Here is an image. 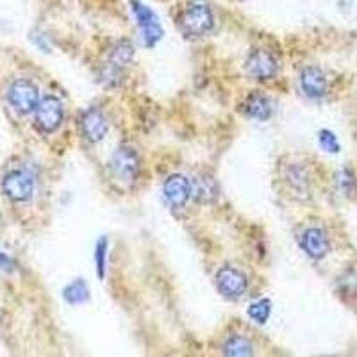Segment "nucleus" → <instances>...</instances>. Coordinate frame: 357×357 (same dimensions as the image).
<instances>
[{
	"instance_id": "obj_1",
	"label": "nucleus",
	"mask_w": 357,
	"mask_h": 357,
	"mask_svg": "<svg viewBox=\"0 0 357 357\" xmlns=\"http://www.w3.org/2000/svg\"><path fill=\"white\" fill-rule=\"evenodd\" d=\"M215 25L211 8L204 2L190 4L181 15V29L186 36H204Z\"/></svg>"
},
{
	"instance_id": "obj_2",
	"label": "nucleus",
	"mask_w": 357,
	"mask_h": 357,
	"mask_svg": "<svg viewBox=\"0 0 357 357\" xmlns=\"http://www.w3.org/2000/svg\"><path fill=\"white\" fill-rule=\"evenodd\" d=\"M8 102L18 114H29L36 111L40 104V93L33 81L29 79H18L11 82L8 89Z\"/></svg>"
},
{
	"instance_id": "obj_3",
	"label": "nucleus",
	"mask_w": 357,
	"mask_h": 357,
	"mask_svg": "<svg viewBox=\"0 0 357 357\" xmlns=\"http://www.w3.org/2000/svg\"><path fill=\"white\" fill-rule=\"evenodd\" d=\"M2 191L13 202H27L34 193V177L24 168L9 170L2 177Z\"/></svg>"
},
{
	"instance_id": "obj_4",
	"label": "nucleus",
	"mask_w": 357,
	"mask_h": 357,
	"mask_svg": "<svg viewBox=\"0 0 357 357\" xmlns=\"http://www.w3.org/2000/svg\"><path fill=\"white\" fill-rule=\"evenodd\" d=\"M130 8H132L134 18L138 22L143 45L149 47V49H152V47H155V43L162 38V29L161 25H159L155 13L152 11L149 6L142 4L139 0H132V2H130Z\"/></svg>"
},
{
	"instance_id": "obj_5",
	"label": "nucleus",
	"mask_w": 357,
	"mask_h": 357,
	"mask_svg": "<svg viewBox=\"0 0 357 357\" xmlns=\"http://www.w3.org/2000/svg\"><path fill=\"white\" fill-rule=\"evenodd\" d=\"M34 113H36L38 129L45 134H50L59 129V126L63 123L65 107H63V102L59 98L54 97V95H47V97L41 98Z\"/></svg>"
},
{
	"instance_id": "obj_6",
	"label": "nucleus",
	"mask_w": 357,
	"mask_h": 357,
	"mask_svg": "<svg viewBox=\"0 0 357 357\" xmlns=\"http://www.w3.org/2000/svg\"><path fill=\"white\" fill-rule=\"evenodd\" d=\"M216 288L225 298H241L248 288V279L241 270L231 266H222L216 272Z\"/></svg>"
},
{
	"instance_id": "obj_7",
	"label": "nucleus",
	"mask_w": 357,
	"mask_h": 357,
	"mask_svg": "<svg viewBox=\"0 0 357 357\" xmlns=\"http://www.w3.org/2000/svg\"><path fill=\"white\" fill-rule=\"evenodd\" d=\"M111 170L118 178H122L126 183H132L139 172V158L136 151L126 145L116 149L111 158Z\"/></svg>"
},
{
	"instance_id": "obj_8",
	"label": "nucleus",
	"mask_w": 357,
	"mask_h": 357,
	"mask_svg": "<svg viewBox=\"0 0 357 357\" xmlns=\"http://www.w3.org/2000/svg\"><path fill=\"white\" fill-rule=\"evenodd\" d=\"M247 73L256 81H270L279 72V63L275 56L268 50H254L247 59Z\"/></svg>"
},
{
	"instance_id": "obj_9",
	"label": "nucleus",
	"mask_w": 357,
	"mask_h": 357,
	"mask_svg": "<svg viewBox=\"0 0 357 357\" xmlns=\"http://www.w3.org/2000/svg\"><path fill=\"white\" fill-rule=\"evenodd\" d=\"M298 243L311 259H324L331 250L329 236L320 227L304 229L302 234L298 236Z\"/></svg>"
},
{
	"instance_id": "obj_10",
	"label": "nucleus",
	"mask_w": 357,
	"mask_h": 357,
	"mask_svg": "<svg viewBox=\"0 0 357 357\" xmlns=\"http://www.w3.org/2000/svg\"><path fill=\"white\" fill-rule=\"evenodd\" d=\"M81 130L89 143L102 142L107 134V120L104 113L97 107L86 109L81 116Z\"/></svg>"
},
{
	"instance_id": "obj_11",
	"label": "nucleus",
	"mask_w": 357,
	"mask_h": 357,
	"mask_svg": "<svg viewBox=\"0 0 357 357\" xmlns=\"http://www.w3.org/2000/svg\"><path fill=\"white\" fill-rule=\"evenodd\" d=\"M162 195L172 207H184L191 197L190 178L181 174H174L162 184Z\"/></svg>"
},
{
	"instance_id": "obj_12",
	"label": "nucleus",
	"mask_w": 357,
	"mask_h": 357,
	"mask_svg": "<svg viewBox=\"0 0 357 357\" xmlns=\"http://www.w3.org/2000/svg\"><path fill=\"white\" fill-rule=\"evenodd\" d=\"M190 188L191 199H195L199 204H213L220 195V188L216 184L215 177L209 174H204V172L190 178Z\"/></svg>"
},
{
	"instance_id": "obj_13",
	"label": "nucleus",
	"mask_w": 357,
	"mask_h": 357,
	"mask_svg": "<svg viewBox=\"0 0 357 357\" xmlns=\"http://www.w3.org/2000/svg\"><path fill=\"white\" fill-rule=\"evenodd\" d=\"M301 88L309 98H321L327 95V77L318 66H307L301 73Z\"/></svg>"
},
{
	"instance_id": "obj_14",
	"label": "nucleus",
	"mask_w": 357,
	"mask_h": 357,
	"mask_svg": "<svg viewBox=\"0 0 357 357\" xmlns=\"http://www.w3.org/2000/svg\"><path fill=\"white\" fill-rule=\"evenodd\" d=\"M284 183L288 184L289 190L293 191V195L301 197V199H307L311 195V177H309L307 170L298 162H293L284 168Z\"/></svg>"
},
{
	"instance_id": "obj_15",
	"label": "nucleus",
	"mask_w": 357,
	"mask_h": 357,
	"mask_svg": "<svg viewBox=\"0 0 357 357\" xmlns=\"http://www.w3.org/2000/svg\"><path fill=\"white\" fill-rule=\"evenodd\" d=\"M243 113L247 114L248 118H254V120H259V122H266V120H270L273 114L272 100H270L266 95L259 93V91H254V93L248 95L247 100H245Z\"/></svg>"
},
{
	"instance_id": "obj_16",
	"label": "nucleus",
	"mask_w": 357,
	"mask_h": 357,
	"mask_svg": "<svg viewBox=\"0 0 357 357\" xmlns=\"http://www.w3.org/2000/svg\"><path fill=\"white\" fill-rule=\"evenodd\" d=\"M134 61V45L129 40H120L113 49H111L109 63L118 66V68H126Z\"/></svg>"
},
{
	"instance_id": "obj_17",
	"label": "nucleus",
	"mask_w": 357,
	"mask_h": 357,
	"mask_svg": "<svg viewBox=\"0 0 357 357\" xmlns=\"http://www.w3.org/2000/svg\"><path fill=\"white\" fill-rule=\"evenodd\" d=\"M223 354L232 357L252 356V354H254V345H252V341L247 340L245 336L234 334V336L227 337V341L223 343Z\"/></svg>"
},
{
	"instance_id": "obj_18",
	"label": "nucleus",
	"mask_w": 357,
	"mask_h": 357,
	"mask_svg": "<svg viewBox=\"0 0 357 357\" xmlns=\"http://www.w3.org/2000/svg\"><path fill=\"white\" fill-rule=\"evenodd\" d=\"M63 296H65V301L72 305H79L84 304V302L89 301V288L86 284V280L77 279L70 282L68 286L63 291Z\"/></svg>"
},
{
	"instance_id": "obj_19",
	"label": "nucleus",
	"mask_w": 357,
	"mask_h": 357,
	"mask_svg": "<svg viewBox=\"0 0 357 357\" xmlns=\"http://www.w3.org/2000/svg\"><path fill=\"white\" fill-rule=\"evenodd\" d=\"M270 314H272V302L268 301V298H261V301L254 302V304H250V307H248V318L259 325L266 324Z\"/></svg>"
},
{
	"instance_id": "obj_20",
	"label": "nucleus",
	"mask_w": 357,
	"mask_h": 357,
	"mask_svg": "<svg viewBox=\"0 0 357 357\" xmlns=\"http://www.w3.org/2000/svg\"><path fill=\"white\" fill-rule=\"evenodd\" d=\"M95 261H97V273L100 279L106 277L107 268V240L100 238L97 243V250H95Z\"/></svg>"
},
{
	"instance_id": "obj_21",
	"label": "nucleus",
	"mask_w": 357,
	"mask_h": 357,
	"mask_svg": "<svg viewBox=\"0 0 357 357\" xmlns=\"http://www.w3.org/2000/svg\"><path fill=\"white\" fill-rule=\"evenodd\" d=\"M318 143H320V146L324 149L325 152H329V154H337L340 152V142H337L336 134L331 132V130L324 129L318 132Z\"/></svg>"
},
{
	"instance_id": "obj_22",
	"label": "nucleus",
	"mask_w": 357,
	"mask_h": 357,
	"mask_svg": "<svg viewBox=\"0 0 357 357\" xmlns=\"http://www.w3.org/2000/svg\"><path fill=\"white\" fill-rule=\"evenodd\" d=\"M341 291L349 293V295H356L357 293V272L356 270H349L345 275L340 279Z\"/></svg>"
},
{
	"instance_id": "obj_23",
	"label": "nucleus",
	"mask_w": 357,
	"mask_h": 357,
	"mask_svg": "<svg viewBox=\"0 0 357 357\" xmlns=\"http://www.w3.org/2000/svg\"><path fill=\"white\" fill-rule=\"evenodd\" d=\"M340 183H341V188H343V191H345V193H352V191L356 190V181H354V175L350 174L349 170L341 172Z\"/></svg>"
},
{
	"instance_id": "obj_24",
	"label": "nucleus",
	"mask_w": 357,
	"mask_h": 357,
	"mask_svg": "<svg viewBox=\"0 0 357 357\" xmlns=\"http://www.w3.org/2000/svg\"><path fill=\"white\" fill-rule=\"evenodd\" d=\"M13 268H15V263H13L11 257L6 256V254H2V252H0V270L11 272Z\"/></svg>"
}]
</instances>
